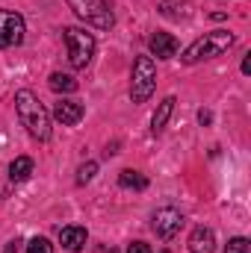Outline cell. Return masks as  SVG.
Segmentation results:
<instances>
[{
	"label": "cell",
	"instance_id": "1",
	"mask_svg": "<svg viewBox=\"0 0 251 253\" xmlns=\"http://www.w3.org/2000/svg\"><path fill=\"white\" fill-rule=\"evenodd\" d=\"M15 109H18L21 124L27 126V132L33 138H39V141H48L51 138V115H48V109L39 103V97L33 91L21 88L15 94Z\"/></svg>",
	"mask_w": 251,
	"mask_h": 253
},
{
	"label": "cell",
	"instance_id": "2",
	"mask_svg": "<svg viewBox=\"0 0 251 253\" xmlns=\"http://www.w3.org/2000/svg\"><path fill=\"white\" fill-rule=\"evenodd\" d=\"M231 44H234V36H231L228 30H216V33H207L204 39L192 42L187 50H184L181 59H184L187 65H198V62H204V59H216V56H222Z\"/></svg>",
	"mask_w": 251,
	"mask_h": 253
},
{
	"label": "cell",
	"instance_id": "3",
	"mask_svg": "<svg viewBox=\"0 0 251 253\" xmlns=\"http://www.w3.org/2000/svg\"><path fill=\"white\" fill-rule=\"evenodd\" d=\"M157 85V65L151 56H139L133 62V80H130V97L133 103H145Z\"/></svg>",
	"mask_w": 251,
	"mask_h": 253
},
{
	"label": "cell",
	"instance_id": "4",
	"mask_svg": "<svg viewBox=\"0 0 251 253\" xmlns=\"http://www.w3.org/2000/svg\"><path fill=\"white\" fill-rule=\"evenodd\" d=\"M68 6L74 9L77 18H83L86 24H92L95 30H110L116 24L113 9L107 0H68Z\"/></svg>",
	"mask_w": 251,
	"mask_h": 253
},
{
	"label": "cell",
	"instance_id": "5",
	"mask_svg": "<svg viewBox=\"0 0 251 253\" xmlns=\"http://www.w3.org/2000/svg\"><path fill=\"white\" fill-rule=\"evenodd\" d=\"M65 44H68V59L74 68H86L95 56V36L86 33V30H77V27H68L65 30Z\"/></svg>",
	"mask_w": 251,
	"mask_h": 253
},
{
	"label": "cell",
	"instance_id": "6",
	"mask_svg": "<svg viewBox=\"0 0 251 253\" xmlns=\"http://www.w3.org/2000/svg\"><path fill=\"white\" fill-rule=\"evenodd\" d=\"M184 227V212L175 209V206H163L154 212V233L163 239V242H172Z\"/></svg>",
	"mask_w": 251,
	"mask_h": 253
},
{
	"label": "cell",
	"instance_id": "7",
	"mask_svg": "<svg viewBox=\"0 0 251 253\" xmlns=\"http://www.w3.org/2000/svg\"><path fill=\"white\" fill-rule=\"evenodd\" d=\"M24 42V18L18 12L0 9V50L15 47Z\"/></svg>",
	"mask_w": 251,
	"mask_h": 253
},
{
	"label": "cell",
	"instance_id": "8",
	"mask_svg": "<svg viewBox=\"0 0 251 253\" xmlns=\"http://www.w3.org/2000/svg\"><path fill=\"white\" fill-rule=\"evenodd\" d=\"M83 115H86V109H83V103H77V100H60V103L54 106V118H57L63 126L80 124Z\"/></svg>",
	"mask_w": 251,
	"mask_h": 253
},
{
	"label": "cell",
	"instance_id": "9",
	"mask_svg": "<svg viewBox=\"0 0 251 253\" xmlns=\"http://www.w3.org/2000/svg\"><path fill=\"white\" fill-rule=\"evenodd\" d=\"M148 47H151V53H154L157 59H172V56H178V39H175L172 33H154L151 42H148Z\"/></svg>",
	"mask_w": 251,
	"mask_h": 253
},
{
	"label": "cell",
	"instance_id": "10",
	"mask_svg": "<svg viewBox=\"0 0 251 253\" xmlns=\"http://www.w3.org/2000/svg\"><path fill=\"white\" fill-rule=\"evenodd\" d=\"M216 251V233L210 227H195L189 236V253H213Z\"/></svg>",
	"mask_w": 251,
	"mask_h": 253
},
{
	"label": "cell",
	"instance_id": "11",
	"mask_svg": "<svg viewBox=\"0 0 251 253\" xmlns=\"http://www.w3.org/2000/svg\"><path fill=\"white\" fill-rule=\"evenodd\" d=\"M86 227H65L63 233H60V242H63V248L65 251H71V253H77V251H83L86 248Z\"/></svg>",
	"mask_w": 251,
	"mask_h": 253
},
{
	"label": "cell",
	"instance_id": "12",
	"mask_svg": "<svg viewBox=\"0 0 251 253\" xmlns=\"http://www.w3.org/2000/svg\"><path fill=\"white\" fill-rule=\"evenodd\" d=\"M175 103H178L175 97H166V100L157 106V112H154V118H151V129H154V132H163V129H166L172 112H175Z\"/></svg>",
	"mask_w": 251,
	"mask_h": 253
},
{
	"label": "cell",
	"instance_id": "13",
	"mask_svg": "<svg viewBox=\"0 0 251 253\" xmlns=\"http://www.w3.org/2000/svg\"><path fill=\"white\" fill-rule=\"evenodd\" d=\"M33 174V159L30 156H18L12 165H9V180L12 183H21V180H27Z\"/></svg>",
	"mask_w": 251,
	"mask_h": 253
},
{
	"label": "cell",
	"instance_id": "14",
	"mask_svg": "<svg viewBox=\"0 0 251 253\" xmlns=\"http://www.w3.org/2000/svg\"><path fill=\"white\" fill-rule=\"evenodd\" d=\"M48 85L57 91V94H71V91H77V80L71 77V74H51V80H48Z\"/></svg>",
	"mask_w": 251,
	"mask_h": 253
},
{
	"label": "cell",
	"instance_id": "15",
	"mask_svg": "<svg viewBox=\"0 0 251 253\" xmlns=\"http://www.w3.org/2000/svg\"><path fill=\"white\" fill-rule=\"evenodd\" d=\"M119 183H122V189H136V191H142L148 186V180L139 171H122L119 174Z\"/></svg>",
	"mask_w": 251,
	"mask_h": 253
},
{
	"label": "cell",
	"instance_id": "16",
	"mask_svg": "<svg viewBox=\"0 0 251 253\" xmlns=\"http://www.w3.org/2000/svg\"><path fill=\"white\" fill-rule=\"evenodd\" d=\"M95 174H98V162H86V165H80V171H77V183L86 186Z\"/></svg>",
	"mask_w": 251,
	"mask_h": 253
},
{
	"label": "cell",
	"instance_id": "17",
	"mask_svg": "<svg viewBox=\"0 0 251 253\" xmlns=\"http://www.w3.org/2000/svg\"><path fill=\"white\" fill-rule=\"evenodd\" d=\"M27 253H54V245L48 242V239H42V236H36L30 245H27Z\"/></svg>",
	"mask_w": 251,
	"mask_h": 253
},
{
	"label": "cell",
	"instance_id": "18",
	"mask_svg": "<svg viewBox=\"0 0 251 253\" xmlns=\"http://www.w3.org/2000/svg\"><path fill=\"white\" fill-rule=\"evenodd\" d=\"M225 253H251V245H249V239H243V236H237V239H231V242H228V248H225Z\"/></svg>",
	"mask_w": 251,
	"mask_h": 253
},
{
	"label": "cell",
	"instance_id": "19",
	"mask_svg": "<svg viewBox=\"0 0 251 253\" xmlns=\"http://www.w3.org/2000/svg\"><path fill=\"white\" fill-rule=\"evenodd\" d=\"M127 253H151V248L145 242H133V245H127Z\"/></svg>",
	"mask_w": 251,
	"mask_h": 253
},
{
	"label": "cell",
	"instance_id": "20",
	"mask_svg": "<svg viewBox=\"0 0 251 253\" xmlns=\"http://www.w3.org/2000/svg\"><path fill=\"white\" fill-rule=\"evenodd\" d=\"M198 121H201V124H210V121H213V112L201 109V112H198Z\"/></svg>",
	"mask_w": 251,
	"mask_h": 253
},
{
	"label": "cell",
	"instance_id": "21",
	"mask_svg": "<svg viewBox=\"0 0 251 253\" xmlns=\"http://www.w3.org/2000/svg\"><path fill=\"white\" fill-rule=\"evenodd\" d=\"M243 74H251V53H246V59H243Z\"/></svg>",
	"mask_w": 251,
	"mask_h": 253
},
{
	"label": "cell",
	"instance_id": "22",
	"mask_svg": "<svg viewBox=\"0 0 251 253\" xmlns=\"http://www.w3.org/2000/svg\"><path fill=\"white\" fill-rule=\"evenodd\" d=\"M18 245H21L18 239H15V242H9V245H6V253H18Z\"/></svg>",
	"mask_w": 251,
	"mask_h": 253
}]
</instances>
